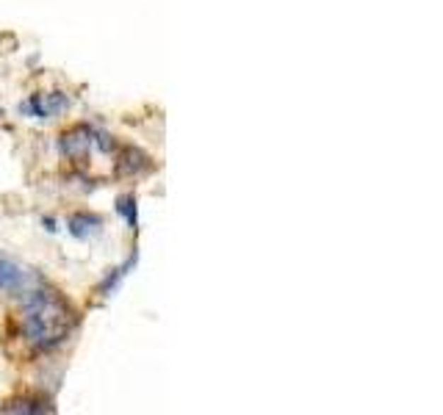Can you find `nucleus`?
Returning a JSON list of instances; mask_svg holds the SVG:
<instances>
[{"label": "nucleus", "mask_w": 443, "mask_h": 415, "mask_svg": "<svg viewBox=\"0 0 443 415\" xmlns=\"http://www.w3.org/2000/svg\"><path fill=\"white\" fill-rule=\"evenodd\" d=\"M78 327V313L59 291L33 286L23 296V332L33 349L53 351Z\"/></svg>", "instance_id": "nucleus-1"}, {"label": "nucleus", "mask_w": 443, "mask_h": 415, "mask_svg": "<svg viewBox=\"0 0 443 415\" xmlns=\"http://www.w3.org/2000/svg\"><path fill=\"white\" fill-rule=\"evenodd\" d=\"M33 286H39V277L33 274L31 269H25L23 263H17L14 257L3 255L0 252V291L3 293H25Z\"/></svg>", "instance_id": "nucleus-2"}, {"label": "nucleus", "mask_w": 443, "mask_h": 415, "mask_svg": "<svg viewBox=\"0 0 443 415\" xmlns=\"http://www.w3.org/2000/svg\"><path fill=\"white\" fill-rule=\"evenodd\" d=\"M69 103L72 100L64 92H47V95H31L28 100H23L17 105V111L23 117H31V119H53L69 108Z\"/></svg>", "instance_id": "nucleus-3"}, {"label": "nucleus", "mask_w": 443, "mask_h": 415, "mask_svg": "<svg viewBox=\"0 0 443 415\" xmlns=\"http://www.w3.org/2000/svg\"><path fill=\"white\" fill-rule=\"evenodd\" d=\"M92 147H95V128L89 125H75L59 136V153L67 158H84Z\"/></svg>", "instance_id": "nucleus-4"}, {"label": "nucleus", "mask_w": 443, "mask_h": 415, "mask_svg": "<svg viewBox=\"0 0 443 415\" xmlns=\"http://www.w3.org/2000/svg\"><path fill=\"white\" fill-rule=\"evenodd\" d=\"M103 216H97V214H72L69 219H67V233L72 235V238H78V241H86V238H92L97 235L100 230H103Z\"/></svg>", "instance_id": "nucleus-5"}, {"label": "nucleus", "mask_w": 443, "mask_h": 415, "mask_svg": "<svg viewBox=\"0 0 443 415\" xmlns=\"http://www.w3.org/2000/svg\"><path fill=\"white\" fill-rule=\"evenodd\" d=\"M3 413H53L50 402L42 396H23V399H11L6 404H0Z\"/></svg>", "instance_id": "nucleus-6"}, {"label": "nucleus", "mask_w": 443, "mask_h": 415, "mask_svg": "<svg viewBox=\"0 0 443 415\" xmlns=\"http://www.w3.org/2000/svg\"><path fill=\"white\" fill-rule=\"evenodd\" d=\"M142 169H150V158H147L142 150L127 147L125 153L120 156V172H122V175H139Z\"/></svg>", "instance_id": "nucleus-7"}, {"label": "nucleus", "mask_w": 443, "mask_h": 415, "mask_svg": "<svg viewBox=\"0 0 443 415\" xmlns=\"http://www.w3.org/2000/svg\"><path fill=\"white\" fill-rule=\"evenodd\" d=\"M133 266H136V255L127 257L125 266H120V269H111V274H105V280H103V283L97 286V293H100V296H111V293L117 291V286H120V280L125 277V274L130 271V269H133Z\"/></svg>", "instance_id": "nucleus-8"}, {"label": "nucleus", "mask_w": 443, "mask_h": 415, "mask_svg": "<svg viewBox=\"0 0 443 415\" xmlns=\"http://www.w3.org/2000/svg\"><path fill=\"white\" fill-rule=\"evenodd\" d=\"M117 214L130 224V230H136L139 227V208H136V197L133 194H122V197H117Z\"/></svg>", "instance_id": "nucleus-9"}, {"label": "nucleus", "mask_w": 443, "mask_h": 415, "mask_svg": "<svg viewBox=\"0 0 443 415\" xmlns=\"http://www.w3.org/2000/svg\"><path fill=\"white\" fill-rule=\"evenodd\" d=\"M42 227H45L47 233H59V222H56L53 216H45V219H42Z\"/></svg>", "instance_id": "nucleus-10"}]
</instances>
